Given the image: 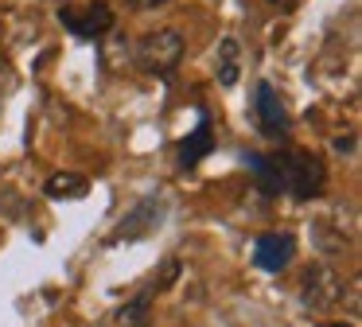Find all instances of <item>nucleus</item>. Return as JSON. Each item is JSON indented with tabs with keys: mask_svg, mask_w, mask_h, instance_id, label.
Segmentation results:
<instances>
[{
	"mask_svg": "<svg viewBox=\"0 0 362 327\" xmlns=\"http://www.w3.org/2000/svg\"><path fill=\"white\" fill-rule=\"evenodd\" d=\"M269 4H276V8H292L296 0H269Z\"/></svg>",
	"mask_w": 362,
	"mask_h": 327,
	"instance_id": "2eb2a0df",
	"label": "nucleus"
},
{
	"mask_svg": "<svg viewBox=\"0 0 362 327\" xmlns=\"http://www.w3.org/2000/svg\"><path fill=\"white\" fill-rule=\"evenodd\" d=\"M292 253H296V238H292V234H261L257 246H253V261L265 272L288 269Z\"/></svg>",
	"mask_w": 362,
	"mask_h": 327,
	"instance_id": "39448f33",
	"label": "nucleus"
},
{
	"mask_svg": "<svg viewBox=\"0 0 362 327\" xmlns=\"http://www.w3.org/2000/svg\"><path fill=\"white\" fill-rule=\"evenodd\" d=\"M148 300L152 296H136L133 304H125V308L117 311V327H148Z\"/></svg>",
	"mask_w": 362,
	"mask_h": 327,
	"instance_id": "f8f14e48",
	"label": "nucleus"
},
{
	"mask_svg": "<svg viewBox=\"0 0 362 327\" xmlns=\"http://www.w3.org/2000/svg\"><path fill=\"white\" fill-rule=\"evenodd\" d=\"M183 51H187V39H183V31L160 28V31H148V35L136 43V62H141L148 74L168 78V74H172V70L183 62Z\"/></svg>",
	"mask_w": 362,
	"mask_h": 327,
	"instance_id": "f03ea898",
	"label": "nucleus"
},
{
	"mask_svg": "<svg viewBox=\"0 0 362 327\" xmlns=\"http://www.w3.org/2000/svg\"><path fill=\"white\" fill-rule=\"evenodd\" d=\"M156 226H160V202L144 199V202H136L133 214L110 234V246H117V241H136V238H144L148 230H156Z\"/></svg>",
	"mask_w": 362,
	"mask_h": 327,
	"instance_id": "0eeeda50",
	"label": "nucleus"
},
{
	"mask_svg": "<svg viewBox=\"0 0 362 327\" xmlns=\"http://www.w3.org/2000/svg\"><path fill=\"white\" fill-rule=\"evenodd\" d=\"M211 148H214V129H211V121L203 117V121H199V129L180 144V164H183V168H195V164L211 152Z\"/></svg>",
	"mask_w": 362,
	"mask_h": 327,
	"instance_id": "6e6552de",
	"label": "nucleus"
},
{
	"mask_svg": "<svg viewBox=\"0 0 362 327\" xmlns=\"http://www.w3.org/2000/svg\"><path fill=\"white\" fill-rule=\"evenodd\" d=\"M47 199H82L90 191V179L78 176V171H55V176L43 183Z\"/></svg>",
	"mask_w": 362,
	"mask_h": 327,
	"instance_id": "1a4fd4ad",
	"label": "nucleus"
},
{
	"mask_svg": "<svg viewBox=\"0 0 362 327\" xmlns=\"http://www.w3.org/2000/svg\"><path fill=\"white\" fill-rule=\"evenodd\" d=\"M253 113H257V125L265 137H284L288 132V113H284L281 98L269 82H261L257 93H253Z\"/></svg>",
	"mask_w": 362,
	"mask_h": 327,
	"instance_id": "423d86ee",
	"label": "nucleus"
},
{
	"mask_svg": "<svg viewBox=\"0 0 362 327\" xmlns=\"http://www.w3.org/2000/svg\"><path fill=\"white\" fill-rule=\"evenodd\" d=\"M343 296H346V280L327 261H315L304 269V277H300V300H304L308 311H331V308H339Z\"/></svg>",
	"mask_w": 362,
	"mask_h": 327,
	"instance_id": "7ed1b4c3",
	"label": "nucleus"
},
{
	"mask_svg": "<svg viewBox=\"0 0 362 327\" xmlns=\"http://www.w3.org/2000/svg\"><path fill=\"white\" fill-rule=\"evenodd\" d=\"M335 148H339V152H351L354 140H351V137H339V140H335Z\"/></svg>",
	"mask_w": 362,
	"mask_h": 327,
	"instance_id": "4468645a",
	"label": "nucleus"
},
{
	"mask_svg": "<svg viewBox=\"0 0 362 327\" xmlns=\"http://www.w3.org/2000/svg\"><path fill=\"white\" fill-rule=\"evenodd\" d=\"M129 8H136V12H148V8H164V4H172V0H125Z\"/></svg>",
	"mask_w": 362,
	"mask_h": 327,
	"instance_id": "ddd939ff",
	"label": "nucleus"
},
{
	"mask_svg": "<svg viewBox=\"0 0 362 327\" xmlns=\"http://www.w3.org/2000/svg\"><path fill=\"white\" fill-rule=\"evenodd\" d=\"M250 168H253V176L261 179V187H265V191H284V183H281V160H276V156H250Z\"/></svg>",
	"mask_w": 362,
	"mask_h": 327,
	"instance_id": "9d476101",
	"label": "nucleus"
},
{
	"mask_svg": "<svg viewBox=\"0 0 362 327\" xmlns=\"http://www.w3.org/2000/svg\"><path fill=\"white\" fill-rule=\"evenodd\" d=\"M218 82L222 86L238 82V39H222L218 47Z\"/></svg>",
	"mask_w": 362,
	"mask_h": 327,
	"instance_id": "9b49d317",
	"label": "nucleus"
},
{
	"mask_svg": "<svg viewBox=\"0 0 362 327\" xmlns=\"http://www.w3.org/2000/svg\"><path fill=\"white\" fill-rule=\"evenodd\" d=\"M323 327H354V323H323Z\"/></svg>",
	"mask_w": 362,
	"mask_h": 327,
	"instance_id": "dca6fc26",
	"label": "nucleus"
},
{
	"mask_svg": "<svg viewBox=\"0 0 362 327\" xmlns=\"http://www.w3.org/2000/svg\"><path fill=\"white\" fill-rule=\"evenodd\" d=\"M276 160H281L284 191H292L296 199H315V195H323V187H327V168H323L320 156L292 148V152L276 156Z\"/></svg>",
	"mask_w": 362,
	"mask_h": 327,
	"instance_id": "f257e3e1",
	"label": "nucleus"
},
{
	"mask_svg": "<svg viewBox=\"0 0 362 327\" xmlns=\"http://www.w3.org/2000/svg\"><path fill=\"white\" fill-rule=\"evenodd\" d=\"M59 20H63V28H71L78 39H102L105 31H113V8L105 4V0H94L86 12H78V8H63Z\"/></svg>",
	"mask_w": 362,
	"mask_h": 327,
	"instance_id": "20e7f679",
	"label": "nucleus"
}]
</instances>
